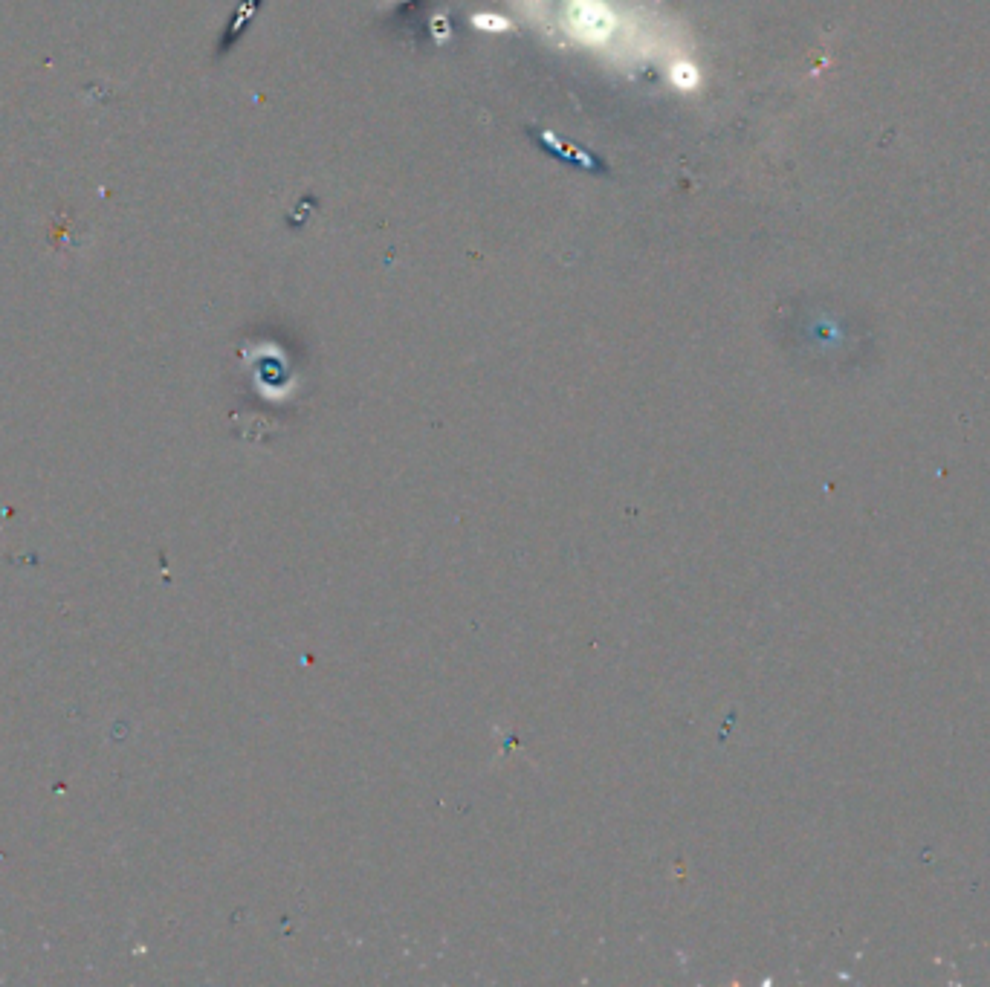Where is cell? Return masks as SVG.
Returning a JSON list of instances; mask_svg holds the SVG:
<instances>
[{
    "label": "cell",
    "mask_w": 990,
    "mask_h": 987,
    "mask_svg": "<svg viewBox=\"0 0 990 987\" xmlns=\"http://www.w3.org/2000/svg\"><path fill=\"white\" fill-rule=\"evenodd\" d=\"M261 3H264V0H241V6L235 9V15H232V21H229L226 38H223V44H220V53H226V50L244 35V29H247L249 21L255 18V12L261 9Z\"/></svg>",
    "instance_id": "cell-2"
},
{
    "label": "cell",
    "mask_w": 990,
    "mask_h": 987,
    "mask_svg": "<svg viewBox=\"0 0 990 987\" xmlns=\"http://www.w3.org/2000/svg\"><path fill=\"white\" fill-rule=\"evenodd\" d=\"M527 134L536 139V145H539L542 151H548L550 157L562 160L565 165H574V168L588 171V174H608V165H605L600 157H594L591 151H582V148L574 145V142L559 139L550 128H527Z\"/></svg>",
    "instance_id": "cell-1"
},
{
    "label": "cell",
    "mask_w": 990,
    "mask_h": 987,
    "mask_svg": "<svg viewBox=\"0 0 990 987\" xmlns=\"http://www.w3.org/2000/svg\"><path fill=\"white\" fill-rule=\"evenodd\" d=\"M472 24H475V27H481V29H498V32H507V29H510V21H504V18H495V15H475V18H472Z\"/></svg>",
    "instance_id": "cell-3"
},
{
    "label": "cell",
    "mask_w": 990,
    "mask_h": 987,
    "mask_svg": "<svg viewBox=\"0 0 990 987\" xmlns=\"http://www.w3.org/2000/svg\"><path fill=\"white\" fill-rule=\"evenodd\" d=\"M432 32H435V41L438 44H446V38H449V21L443 15H435L432 18Z\"/></svg>",
    "instance_id": "cell-4"
}]
</instances>
